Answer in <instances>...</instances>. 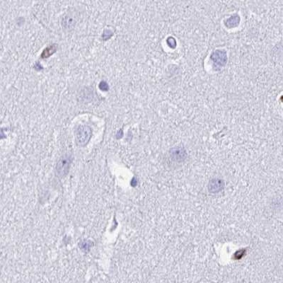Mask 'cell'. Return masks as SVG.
Wrapping results in <instances>:
<instances>
[{
    "label": "cell",
    "mask_w": 283,
    "mask_h": 283,
    "mask_svg": "<svg viewBox=\"0 0 283 283\" xmlns=\"http://www.w3.org/2000/svg\"><path fill=\"white\" fill-rule=\"evenodd\" d=\"M210 58L213 61L214 65L215 67H224V65L226 64V53L222 50H217L215 52L212 53Z\"/></svg>",
    "instance_id": "3957f363"
},
{
    "label": "cell",
    "mask_w": 283,
    "mask_h": 283,
    "mask_svg": "<svg viewBox=\"0 0 283 283\" xmlns=\"http://www.w3.org/2000/svg\"><path fill=\"white\" fill-rule=\"evenodd\" d=\"M240 22V17L237 14H235L232 16H231L230 18L227 19L226 21V26L229 28L236 27V26Z\"/></svg>",
    "instance_id": "5b68a950"
},
{
    "label": "cell",
    "mask_w": 283,
    "mask_h": 283,
    "mask_svg": "<svg viewBox=\"0 0 283 283\" xmlns=\"http://www.w3.org/2000/svg\"><path fill=\"white\" fill-rule=\"evenodd\" d=\"M33 67H34V69H35L36 71H41V70H43V67L42 66V65H41L39 62H36V64L34 65Z\"/></svg>",
    "instance_id": "ba28073f"
},
{
    "label": "cell",
    "mask_w": 283,
    "mask_h": 283,
    "mask_svg": "<svg viewBox=\"0 0 283 283\" xmlns=\"http://www.w3.org/2000/svg\"><path fill=\"white\" fill-rule=\"evenodd\" d=\"M57 50V45L56 44H53L50 46H48L43 50L42 54H41V58L42 59H46V58L50 57L51 55H53Z\"/></svg>",
    "instance_id": "277c9868"
},
{
    "label": "cell",
    "mask_w": 283,
    "mask_h": 283,
    "mask_svg": "<svg viewBox=\"0 0 283 283\" xmlns=\"http://www.w3.org/2000/svg\"><path fill=\"white\" fill-rule=\"evenodd\" d=\"M72 160V157L69 155H65L61 157L58 161L57 166H56V172L60 178L65 177L68 174Z\"/></svg>",
    "instance_id": "7a4b0ae2"
},
{
    "label": "cell",
    "mask_w": 283,
    "mask_h": 283,
    "mask_svg": "<svg viewBox=\"0 0 283 283\" xmlns=\"http://www.w3.org/2000/svg\"><path fill=\"white\" fill-rule=\"evenodd\" d=\"M92 135V130L88 125H82L77 127L75 130V140L79 146L84 147L87 145Z\"/></svg>",
    "instance_id": "6da1fadb"
},
{
    "label": "cell",
    "mask_w": 283,
    "mask_h": 283,
    "mask_svg": "<svg viewBox=\"0 0 283 283\" xmlns=\"http://www.w3.org/2000/svg\"><path fill=\"white\" fill-rule=\"evenodd\" d=\"M113 36V32L110 29H105L103 33H102L101 38L103 41H106L109 40L112 36Z\"/></svg>",
    "instance_id": "8992f818"
},
{
    "label": "cell",
    "mask_w": 283,
    "mask_h": 283,
    "mask_svg": "<svg viewBox=\"0 0 283 283\" xmlns=\"http://www.w3.org/2000/svg\"><path fill=\"white\" fill-rule=\"evenodd\" d=\"M99 88L103 91H108L109 90V85L105 81H101L99 83Z\"/></svg>",
    "instance_id": "52a82bcc"
}]
</instances>
